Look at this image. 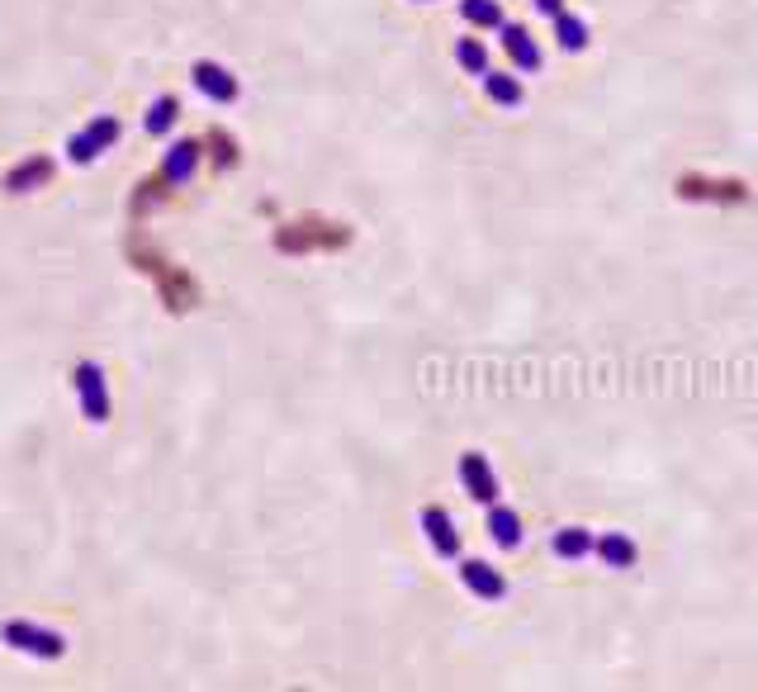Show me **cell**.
<instances>
[{
  "mask_svg": "<svg viewBox=\"0 0 758 692\" xmlns=\"http://www.w3.org/2000/svg\"><path fill=\"white\" fill-rule=\"evenodd\" d=\"M460 19L474 29H503V5L498 0H460Z\"/></svg>",
  "mask_w": 758,
  "mask_h": 692,
  "instance_id": "16",
  "label": "cell"
},
{
  "mask_svg": "<svg viewBox=\"0 0 758 692\" xmlns=\"http://www.w3.org/2000/svg\"><path fill=\"white\" fill-rule=\"evenodd\" d=\"M72 384H76V403H81V413H86V422H109V384H105V370L95 361H81L72 370Z\"/></svg>",
  "mask_w": 758,
  "mask_h": 692,
  "instance_id": "3",
  "label": "cell"
},
{
  "mask_svg": "<svg viewBox=\"0 0 758 692\" xmlns=\"http://www.w3.org/2000/svg\"><path fill=\"white\" fill-rule=\"evenodd\" d=\"M479 81H484V95H488V100H493V105H503V110H517V105L526 100V86H522V81H517L512 72H493V67H488Z\"/></svg>",
  "mask_w": 758,
  "mask_h": 692,
  "instance_id": "13",
  "label": "cell"
},
{
  "mask_svg": "<svg viewBox=\"0 0 758 692\" xmlns=\"http://www.w3.org/2000/svg\"><path fill=\"white\" fill-rule=\"evenodd\" d=\"M48 176H53V162H48V157H29V162H19L15 171L5 176V190L24 195V190H38V185H48Z\"/></svg>",
  "mask_w": 758,
  "mask_h": 692,
  "instance_id": "14",
  "label": "cell"
},
{
  "mask_svg": "<svg viewBox=\"0 0 758 692\" xmlns=\"http://www.w3.org/2000/svg\"><path fill=\"white\" fill-rule=\"evenodd\" d=\"M460 583L470 588L479 602H503L507 598V579L498 565H488V560H460Z\"/></svg>",
  "mask_w": 758,
  "mask_h": 692,
  "instance_id": "7",
  "label": "cell"
},
{
  "mask_svg": "<svg viewBox=\"0 0 758 692\" xmlns=\"http://www.w3.org/2000/svg\"><path fill=\"white\" fill-rule=\"evenodd\" d=\"M484 531H488V541H493L498 550H522V541H526V522H522V512L507 508L503 498H498V503H488V522H484Z\"/></svg>",
  "mask_w": 758,
  "mask_h": 692,
  "instance_id": "8",
  "label": "cell"
},
{
  "mask_svg": "<svg viewBox=\"0 0 758 692\" xmlns=\"http://www.w3.org/2000/svg\"><path fill=\"white\" fill-rule=\"evenodd\" d=\"M0 640L19 650V655H34V659H62L67 655V636L53 631V626H38V621H5L0 626Z\"/></svg>",
  "mask_w": 758,
  "mask_h": 692,
  "instance_id": "1",
  "label": "cell"
},
{
  "mask_svg": "<svg viewBox=\"0 0 758 692\" xmlns=\"http://www.w3.org/2000/svg\"><path fill=\"white\" fill-rule=\"evenodd\" d=\"M119 133H124V128H119V119H114V114H100V119H91L81 133H72V138H67V157H72L76 166H91L95 157L105 152V147L119 143Z\"/></svg>",
  "mask_w": 758,
  "mask_h": 692,
  "instance_id": "4",
  "label": "cell"
},
{
  "mask_svg": "<svg viewBox=\"0 0 758 692\" xmlns=\"http://www.w3.org/2000/svg\"><path fill=\"white\" fill-rule=\"evenodd\" d=\"M593 531L578 527V522H569V527H555V536H550V550H555V560H564V565H583L588 555H593Z\"/></svg>",
  "mask_w": 758,
  "mask_h": 692,
  "instance_id": "12",
  "label": "cell"
},
{
  "mask_svg": "<svg viewBox=\"0 0 758 692\" xmlns=\"http://www.w3.org/2000/svg\"><path fill=\"white\" fill-rule=\"evenodd\" d=\"M455 474H460L465 493H470L479 508H488V503H498V498H503L498 470H493V460H488L484 451H465V456H460V465H455Z\"/></svg>",
  "mask_w": 758,
  "mask_h": 692,
  "instance_id": "2",
  "label": "cell"
},
{
  "mask_svg": "<svg viewBox=\"0 0 758 692\" xmlns=\"http://www.w3.org/2000/svg\"><path fill=\"white\" fill-rule=\"evenodd\" d=\"M417 527H422L427 546H432L441 560H460V550H465V536H460V527H455V517H451L446 508L427 503V508L417 512Z\"/></svg>",
  "mask_w": 758,
  "mask_h": 692,
  "instance_id": "5",
  "label": "cell"
},
{
  "mask_svg": "<svg viewBox=\"0 0 758 692\" xmlns=\"http://www.w3.org/2000/svg\"><path fill=\"white\" fill-rule=\"evenodd\" d=\"M593 555L607 569H635L640 565V546H635V536H626V531H602V536L593 541Z\"/></svg>",
  "mask_w": 758,
  "mask_h": 692,
  "instance_id": "11",
  "label": "cell"
},
{
  "mask_svg": "<svg viewBox=\"0 0 758 692\" xmlns=\"http://www.w3.org/2000/svg\"><path fill=\"white\" fill-rule=\"evenodd\" d=\"M455 62H460L470 76H484L488 72V48L479 43V38H460V43H455Z\"/></svg>",
  "mask_w": 758,
  "mask_h": 692,
  "instance_id": "18",
  "label": "cell"
},
{
  "mask_svg": "<svg viewBox=\"0 0 758 692\" xmlns=\"http://www.w3.org/2000/svg\"><path fill=\"white\" fill-rule=\"evenodd\" d=\"M176 114H181V100H176V95L152 100V110H147V133H152V138H166V133L176 128Z\"/></svg>",
  "mask_w": 758,
  "mask_h": 692,
  "instance_id": "17",
  "label": "cell"
},
{
  "mask_svg": "<svg viewBox=\"0 0 758 692\" xmlns=\"http://www.w3.org/2000/svg\"><path fill=\"white\" fill-rule=\"evenodd\" d=\"M190 81H195L199 95H209L214 105H233L237 95H242V86H237V76L223 67V62H195L190 67Z\"/></svg>",
  "mask_w": 758,
  "mask_h": 692,
  "instance_id": "6",
  "label": "cell"
},
{
  "mask_svg": "<svg viewBox=\"0 0 758 692\" xmlns=\"http://www.w3.org/2000/svg\"><path fill=\"white\" fill-rule=\"evenodd\" d=\"M588 24H583V19L578 15H569V10H564V15H555V43H560L564 53H583V48H588Z\"/></svg>",
  "mask_w": 758,
  "mask_h": 692,
  "instance_id": "15",
  "label": "cell"
},
{
  "mask_svg": "<svg viewBox=\"0 0 758 692\" xmlns=\"http://www.w3.org/2000/svg\"><path fill=\"white\" fill-rule=\"evenodd\" d=\"M199 157H204V147H199V138H176V143L166 147L162 181H166V185H185V181H190V176H195Z\"/></svg>",
  "mask_w": 758,
  "mask_h": 692,
  "instance_id": "10",
  "label": "cell"
},
{
  "mask_svg": "<svg viewBox=\"0 0 758 692\" xmlns=\"http://www.w3.org/2000/svg\"><path fill=\"white\" fill-rule=\"evenodd\" d=\"M498 34H503V53L512 57V67H517V72H541V67H545L541 43L531 38V29H526V24H512V19H503V29H498Z\"/></svg>",
  "mask_w": 758,
  "mask_h": 692,
  "instance_id": "9",
  "label": "cell"
},
{
  "mask_svg": "<svg viewBox=\"0 0 758 692\" xmlns=\"http://www.w3.org/2000/svg\"><path fill=\"white\" fill-rule=\"evenodd\" d=\"M536 10H541L545 19H555V15H564V0H531Z\"/></svg>",
  "mask_w": 758,
  "mask_h": 692,
  "instance_id": "19",
  "label": "cell"
}]
</instances>
